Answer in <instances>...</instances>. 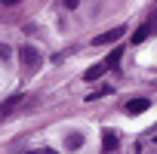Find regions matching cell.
<instances>
[{
    "label": "cell",
    "instance_id": "6",
    "mask_svg": "<svg viewBox=\"0 0 157 154\" xmlns=\"http://www.w3.org/2000/svg\"><path fill=\"white\" fill-rule=\"evenodd\" d=\"M19 105H22V96H10L3 105H0V120H6V117H10V114H13Z\"/></svg>",
    "mask_w": 157,
    "mask_h": 154
},
{
    "label": "cell",
    "instance_id": "8",
    "mask_svg": "<svg viewBox=\"0 0 157 154\" xmlns=\"http://www.w3.org/2000/svg\"><path fill=\"white\" fill-rule=\"evenodd\" d=\"M102 145H105V151H114V148H117V136H114L111 129H105V133H102Z\"/></svg>",
    "mask_w": 157,
    "mask_h": 154
},
{
    "label": "cell",
    "instance_id": "1",
    "mask_svg": "<svg viewBox=\"0 0 157 154\" xmlns=\"http://www.w3.org/2000/svg\"><path fill=\"white\" fill-rule=\"evenodd\" d=\"M19 62H22V68L31 74V71L40 65V49H37V46H22V49H19Z\"/></svg>",
    "mask_w": 157,
    "mask_h": 154
},
{
    "label": "cell",
    "instance_id": "9",
    "mask_svg": "<svg viewBox=\"0 0 157 154\" xmlns=\"http://www.w3.org/2000/svg\"><path fill=\"white\" fill-rule=\"evenodd\" d=\"M102 74H105V65L99 62V65H93V68H86V74H83V77H86V80H99Z\"/></svg>",
    "mask_w": 157,
    "mask_h": 154
},
{
    "label": "cell",
    "instance_id": "13",
    "mask_svg": "<svg viewBox=\"0 0 157 154\" xmlns=\"http://www.w3.org/2000/svg\"><path fill=\"white\" fill-rule=\"evenodd\" d=\"M46 154H59V151H52V148H46Z\"/></svg>",
    "mask_w": 157,
    "mask_h": 154
},
{
    "label": "cell",
    "instance_id": "2",
    "mask_svg": "<svg viewBox=\"0 0 157 154\" xmlns=\"http://www.w3.org/2000/svg\"><path fill=\"white\" fill-rule=\"evenodd\" d=\"M151 148H157V126L145 129V133L136 139V154H148Z\"/></svg>",
    "mask_w": 157,
    "mask_h": 154
},
{
    "label": "cell",
    "instance_id": "12",
    "mask_svg": "<svg viewBox=\"0 0 157 154\" xmlns=\"http://www.w3.org/2000/svg\"><path fill=\"white\" fill-rule=\"evenodd\" d=\"M28 154H46V148H43V151H28Z\"/></svg>",
    "mask_w": 157,
    "mask_h": 154
},
{
    "label": "cell",
    "instance_id": "7",
    "mask_svg": "<svg viewBox=\"0 0 157 154\" xmlns=\"http://www.w3.org/2000/svg\"><path fill=\"white\" fill-rule=\"evenodd\" d=\"M148 108H151L148 99H132V102L126 105V114H142V111H148Z\"/></svg>",
    "mask_w": 157,
    "mask_h": 154
},
{
    "label": "cell",
    "instance_id": "3",
    "mask_svg": "<svg viewBox=\"0 0 157 154\" xmlns=\"http://www.w3.org/2000/svg\"><path fill=\"white\" fill-rule=\"evenodd\" d=\"M62 142H65V148H68V151H80V148L86 145V136H83L80 129H71V133H65V139H62Z\"/></svg>",
    "mask_w": 157,
    "mask_h": 154
},
{
    "label": "cell",
    "instance_id": "10",
    "mask_svg": "<svg viewBox=\"0 0 157 154\" xmlns=\"http://www.w3.org/2000/svg\"><path fill=\"white\" fill-rule=\"evenodd\" d=\"M117 62H120V49H111V52H108V59H105L102 65H105V68H114Z\"/></svg>",
    "mask_w": 157,
    "mask_h": 154
},
{
    "label": "cell",
    "instance_id": "11",
    "mask_svg": "<svg viewBox=\"0 0 157 154\" xmlns=\"http://www.w3.org/2000/svg\"><path fill=\"white\" fill-rule=\"evenodd\" d=\"M0 62H10V46L0 43Z\"/></svg>",
    "mask_w": 157,
    "mask_h": 154
},
{
    "label": "cell",
    "instance_id": "5",
    "mask_svg": "<svg viewBox=\"0 0 157 154\" xmlns=\"http://www.w3.org/2000/svg\"><path fill=\"white\" fill-rule=\"evenodd\" d=\"M123 34H126L123 28H114V31H105V34H99V37H96V46H105V43H117V40L123 37Z\"/></svg>",
    "mask_w": 157,
    "mask_h": 154
},
{
    "label": "cell",
    "instance_id": "4",
    "mask_svg": "<svg viewBox=\"0 0 157 154\" xmlns=\"http://www.w3.org/2000/svg\"><path fill=\"white\" fill-rule=\"evenodd\" d=\"M154 31H157V13H154V16L145 22V28H139V31L132 34V43H142V40H145L148 34H154Z\"/></svg>",
    "mask_w": 157,
    "mask_h": 154
}]
</instances>
